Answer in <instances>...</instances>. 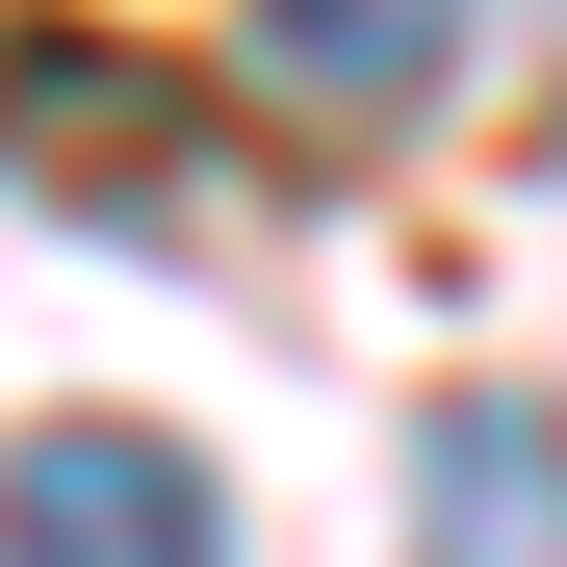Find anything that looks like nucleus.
I'll use <instances>...</instances> for the list:
<instances>
[{
    "instance_id": "nucleus-1",
    "label": "nucleus",
    "mask_w": 567,
    "mask_h": 567,
    "mask_svg": "<svg viewBox=\"0 0 567 567\" xmlns=\"http://www.w3.org/2000/svg\"><path fill=\"white\" fill-rule=\"evenodd\" d=\"M0 567H233V516L155 413H52V439H0Z\"/></svg>"
},
{
    "instance_id": "nucleus-2",
    "label": "nucleus",
    "mask_w": 567,
    "mask_h": 567,
    "mask_svg": "<svg viewBox=\"0 0 567 567\" xmlns=\"http://www.w3.org/2000/svg\"><path fill=\"white\" fill-rule=\"evenodd\" d=\"M413 567H567V413L542 388H439L413 413Z\"/></svg>"
},
{
    "instance_id": "nucleus-3",
    "label": "nucleus",
    "mask_w": 567,
    "mask_h": 567,
    "mask_svg": "<svg viewBox=\"0 0 567 567\" xmlns=\"http://www.w3.org/2000/svg\"><path fill=\"white\" fill-rule=\"evenodd\" d=\"M464 27H491V0H258V78L310 130H413L439 78H464Z\"/></svg>"
},
{
    "instance_id": "nucleus-4",
    "label": "nucleus",
    "mask_w": 567,
    "mask_h": 567,
    "mask_svg": "<svg viewBox=\"0 0 567 567\" xmlns=\"http://www.w3.org/2000/svg\"><path fill=\"white\" fill-rule=\"evenodd\" d=\"M542 52H567V0H542Z\"/></svg>"
}]
</instances>
